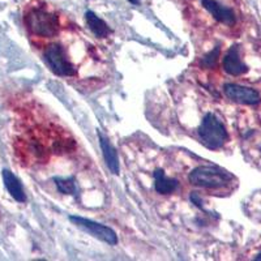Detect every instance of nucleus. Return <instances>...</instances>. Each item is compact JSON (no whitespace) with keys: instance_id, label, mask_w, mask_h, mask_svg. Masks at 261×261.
Instances as JSON below:
<instances>
[{"instance_id":"obj_15","label":"nucleus","mask_w":261,"mask_h":261,"mask_svg":"<svg viewBox=\"0 0 261 261\" xmlns=\"http://www.w3.org/2000/svg\"><path fill=\"white\" fill-rule=\"evenodd\" d=\"M190 199H191V201H192L193 204L196 205V206H199L200 209H202V201H201V199H200L199 195H197V193H196V192L191 193Z\"/></svg>"},{"instance_id":"obj_13","label":"nucleus","mask_w":261,"mask_h":261,"mask_svg":"<svg viewBox=\"0 0 261 261\" xmlns=\"http://www.w3.org/2000/svg\"><path fill=\"white\" fill-rule=\"evenodd\" d=\"M54 181L58 191L63 195H79V186L74 176H55Z\"/></svg>"},{"instance_id":"obj_11","label":"nucleus","mask_w":261,"mask_h":261,"mask_svg":"<svg viewBox=\"0 0 261 261\" xmlns=\"http://www.w3.org/2000/svg\"><path fill=\"white\" fill-rule=\"evenodd\" d=\"M154 188L161 195H170L179 188V180L169 178L161 169L154 171Z\"/></svg>"},{"instance_id":"obj_17","label":"nucleus","mask_w":261,"mask_h":261,"mask_svg":"<svg viewBox=\"0 0 261 261\" xmlns=\"http://www.w3.org/2000/svg\"><path fill=\"white\" fill-rule=\"evenodd\" d=\"M255 260L256 261H261V253H258L257 256H255Z\"/></svg>"},{"instance_id":"obj_12","label":"nucleus","mask_w":261,"mask_h":261,"mask_svg":"<svg viewBox=\"0 0 261 261\" xmlns=\"http://www.w3.org/2000/svg\"><path fill=\"white\" fill-rule=\"evenodd\" d=\"M85 21L89 29L93 32V34L97 36L98 38H105V37H107L111 33L109 25L101 17H98L94 12H92V11H88L85 13Z\"/></svg>"},{"instance_id":"obj_3","label":"nucleus","mask_w":261,"mask_h":261,"mask_svg":"<svg viewBox=\"0 0 261 261\" xmlns=\"http://www.w3.org/2000/svg\"><path fill=\"white\" fill-rule=\"evenodd\" d=\"M199 136L201 143L208 149H221L228 139L226 127L214 114L208 113L202 118L199 127Z\"/></svg>"},{"instance_id":"obj_1","label":"nucleus","mask_w":261,"mask_h":261,"mask_svg":"<svg viewBox=\"0 0 261 261\" xmlns=\"http://www.w3.org/2000/svg\"><path fill=\"white\" fill-rule=\"evenodd\" d=\"M25 25L33 36L42 38L55 37L59 32V18L46 7V4L34 3L28 7L24 16Z\"/></svg>"},{"instance_id":"obj_14","label":"nucleus","mask_w":261,"mask_h":261,"mask_svg":"<svg viewBox=\"0 0 261 261\" xmlns=\"http://www.w3.org/2000/svg\"><path fill=\"white\" fill-rule=\"evenodd\" d=\"M220 54H221V48L217 46L214 50H212L211 53H208L204 58H202L200 64H201L204 68H213L214 65L217 64V62H218Z\"/></svg>"},{"instance_id":"obj_16","label":"nucleus","mask_w":261,"mask_h":261,"mask_svg":"<svg viewBox=\"0 0 261 261\" xmlns=\"http://www.w3.org/2000/svg\"><path fill=\"white\" fill-rule=\"evenodd\" d=\"M128 2H130L132 4H139L140 0H128Z\"/></svg>"},{"instance_id":"obj_9","label":"nucleus","mask_w":261,"mask_h":261,"mask_svg":"<svg viewBox=\"0 0 261 261\" xmlns=\"http://www.w3.org/2000/svg\"><path fill=\"white\" fill-rule=\"evenodd\" d=\"M98 137H99V145H101L102 154H103L107 167L110 169V171L113 172L114 175H118L119 172H120L118 151L114 148L113 144L110 143V140L107 139L106 136H103V134L99 132V130H98Z\"/></svg>"},{"instance_id":"obj_7","label":"nucleus","mask_w":261,"mask_h":261,"mask_svg":"<svg viewBox=\"0 0 261 261\" xmlns=\"http://www.w3.org/2000/svg\"><path fill=\"white\" fill-rule=\"evenodd\" d=\"M223 93L226 97L230 98L231 101L243 105H257L260 103L261 97L255 89L247 88V86L238 85V84H225L223 86Z\"/></svg>"},{"instance_id":"obj_8","label":"nucleus","mask_w":261,"mask_h":261,"mask_svg":"<svg viewBox=\"0 0 261 261\" xmlns=\"http://www.w3.org/2000/svg\"><path fill=\"white\" fill-rule=\"evenodd\" d=\"M222 65L226 73L231 74V76H242L248 71V67H247V64H244L241 58L239 46L237 45L231 46L230 50L227 51V54L223 58Z\"/></svg>"},{"instance_id":"obj_2","label":"nucleus","mask_w":261,"mask_h":261,"mask_svg":"<svg viewBox=\"0 0 261 261\" xmlns=\"http://www.w3.org/2000/svg\"><path fill=\"white\" fill-rule=\"evenodd\" d=\"M190 183L201 188L217 190L223 188L232 183L234 175L218 166H200L196 167L188 176Z\"/></svg>"},{"instance_id":"obj_6","label":"nucleus","mask_w":261,"mask_h":261,"mask_svg":"<svg viewBox=\"0 0 261 261\" xmlns=\"http://www.w3.org/2000/svg\"><path fill=\"white\" fill-rule=\"evenodd\" d=\"M201 6L220 24L226 25V27H234L237 24V15L234 9L221 3L220 0H201Z\"/></svg>"},{"instance_id":"obj_5","label":"nucleus","mask_w":261,"mask_h":261,"mask_svg":"<svg viewBox=\"0 0 261 261\" xmlns=\"http://www.w3.org/2000/svg\"><path fill=\"white\" fill-rule=\"evenodd\" d=\"M69 220L74 223V225L84 230L85 232L90 234L92 237L98 238L99 241L105 242V243L110 244V246H115L118 244V235L114 231L113 228L109 226H105L102 223L94 222L88 218H83L79 216H71Z\"/></svg>"},{"instance_id":"obj_10","label":"nucleus","mask_w":261,"mask_h":261,"mask_svg":"<svg viewBox=\"0 0 261 261\" xmlns=\"http://www.w3.org/2000/svg\"><path fill=\"white\" fill-rule=\"evenodd\" d=\"M2 175H3L4 186H6L9 195L12 196L13 199L18 202L27 201V195H25L24 188H22V186H21L20 180L16 178L15 174L9 171V170H3Z\"/></svg>"},{"instance_id":"obj_4","label":"nucleus","mask_w":261,"mask_h":261,"mask_svg":"<svg viewBox=\"0 0 261 261\" xmlns=\"http://www.w3.org/2000/svg\"><path fill=\"white\" fill-rule=\"evenodd\" d=\"M43 59H45L46 64L48 65V68L58 76L68 77V76L76 74L74 65L67 58L64 48L58 43H53L46 48L45 53H43Z\"/></svg>"}]
</instances>
